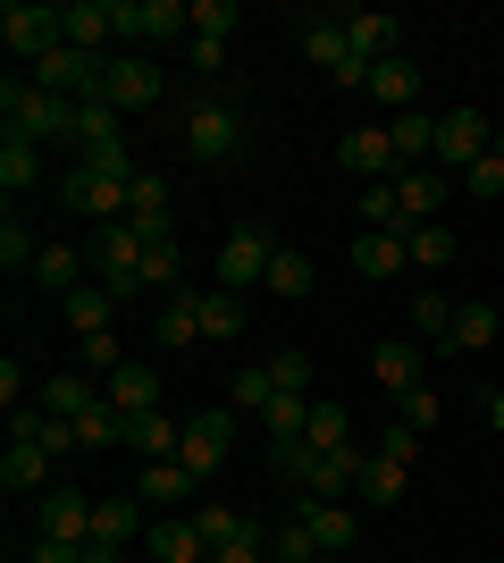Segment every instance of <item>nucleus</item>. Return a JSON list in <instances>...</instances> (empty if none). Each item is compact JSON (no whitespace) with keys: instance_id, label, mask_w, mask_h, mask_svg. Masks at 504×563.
Instances as JSON below:
<instances>
[{"instance_id":"f257e3e1","label":"nucleus","mask_w":504,"mask_h":563,"mask_svg":"<svg viewBox=\"0 0 504 563\" xmlns=\"http://www.w3.org/2000/svg\"><path fill=\"white\" fill-rule=\"evenodd\" d=\"M0 126H9V135H25V143H68L76 152V101H59V93H43V85H34V76H0Z\"/></svg>"},{"instance_id":"f03ea898","label":"nucleus","mask_w":504,"mask_h":563,"mask_svg":"<svg viewBox=\"0 0 504 563\" xmlns=\"http://www.w3.org/2000/svg\"><path fill=\"white\" fill-rule=\"evenodd\" d=\"M144 244L152 228L144 219H119V228H93V244H85V261H93V278L119 295V303H135L144 295Z\"/></svg>"},{"instance_id":"7ed1b4c3","label":"nucleus","mask_w":504,"mask_h":563,"mask_svg":"<svg viewBox=\"0 0 504 563\" xmlns=\"http://www.w3.org/2000/svg\"><path fill=\"white\" fill-rule=\"evenodd\" d=\"M110 25H119V43H177L193 34V0H110Z\"/></svg>"},{"instance_id":"20e7f679","label":"nucleus","mask_w":504,"mask_h":563,"mask_svg":"<svg viewBox=\"0 0 504 563\" xmlns=\"http://www.w3.org/2000/svg\"><path fill=\"white\" fill-rule=\"evenodd\" d=\"M25 76H34L43 93H59V101H101V85H110V59H93V51L59 43L51 59H34Z\"/></svg>"},{"instance_id":"39448f33","label":"nucleus","mask_w":504,"mask_h":563,"mask_svg":"<svg viewBox=\"0 0 504 563\" xmlns=\"http://www.w3.org/2000/svg\"><path fill=\"white\" fill-rule=\"evenodd\" d=\"M0 34H9V59H18V68H34V59H51V51L68 43L59 9H43V0H9V9H0Z\"/></svg>"},{"instance_id":"423d86ee","label":"nucleus","mask_w":504,"mask_h":563,"mask_svg":"<svg viewBox=\"0 0 504 563\" xmlns=\"http://www.w3.org/2000/svg\"><path fill=\"white\" fill-rule=\"evenodd\" d=\"M186 152H193V161H236V152H244V118L236 110H227V101H193V110H186Z\"/></svg>"},{"instance_id":"0eeeda50","label":"nucleus","mask_w":504,"mask_h":563,"mask_svg":"<svg viewBox=\"0 0 504 563\" xmlns=\"http://www.w3.org/2000/svg\"><path fill=\"white\" fill-rule=\"evenodd\" d=\"M168 85H160V59H152V51H110V85H101V101H110V110H152V101H160Z\"/></svg>"},{"instance_id":"6e6552de","label":"nucleus","mask_w":504,"mask_h":563,"mask_svg":"<svg viewBox=\"0 0 504 563\" xmlns=\"http://www.w3.org/2000/svg\"><path fill=\"white\" fill-rule=\"evenodd\" d=\"M269 228H227V244H219V286L227 295H253V286L269 278Z\"/></svg>"},{"instance_id":"1a4fd4ad","label":"nucleus","mask_w":504,"mask_h":563,"mask_svg":"<svg viewBox=\"0 0 504 563\" xmlns=\"http://www.w3.org/2000/svg\"><path fill=\"white\" fill-rule=\"evenodd\" d=\"M68 211H85L93 228H119L126 219V177H110V168H68Z\"/></svg>"},{"instance_id":"9d476101","label":"nucleus","mask_w":504,"mask_h":563,"mask_svg":"<svg viewBox=\"0 0 504 563\" xmlns=\"http://www.w3.org/2000/svg\"><path fill=\"white\" fill-rule=\"evenodd\" d=\"M345 43H354V59H370V68H379V59H404V18H395V9H354V18H345Z\"/></svg>"},{"instance_id":"9b49d317","label":"nucleus","mask_w":504,"mask_h":563,"mask_svg":"<svg viewBox=\"0 0 504 563\" xmlns=\"http://www.w3.org/2000/svg\"><path fill=\"white\" fill-rule=\"evenodd\" d=\"M488 152H496V143H488V118L480 110H446V118H437V161H455L462 177H471Z\"/></svg>"},{"instance_id":"f8f14e48","label":"nucleus","mask_w":504,"mask_h":563,"mask_svg":"<svg viewBox=\"0 0 504 563\" xmlns=\"http://www.w3.org/2000/svg\"><path fill=\"white\" fill-rule=\"evenodd\" d=\"M336 161L354 168V177H370V186H395V177H404V161H395V143H387V126H354Z\"/></svg>"},{"instance_id":"ddd939ff","label":"nucleus","mask_w":504,"mask_h":563,"mask_svg":"<svg viewBox=\"0 0 504 563\" xmlns=\"http://www.w3.org/2000/svg\"><path fill=\"white\" fill-rule=\"evenodd\" d=\"M93 505H101V496H85V488H51L43 496V539L93 547Z\"/></svg>"},{"instance_id":"4468645a","label":"nucleus","mask_w":504,"mask_h":563,"mask_svg":"<svg viewBox=\"0 0 504 563\" xmlns=\"http://www.w3.org/2000/svg\"><path fill=\"white\" fill-rule=\"evenodd\" d=\"M177 463H186L193 479H211V471L227 463V412H193V421H186V446H177Z\"/></svg>"},{"instance_id":"2eb2a0df","label":"nucleus","mask_w":504,"mask_h":563,"mask_svg":"<svg viewBox=\"0 0 504 563\" xmlns=\"http://www.w3.org/2000/svg\"><path fill=\"white\" fill-rule=\"evenodd\" d=\"M51 463H59V454H51V446H34V438H18V446L0 454V488H9V496H51Z\"/></svg>"},{"instance_id":"dca6fc26","label":"nucleus","mask_w":504,"mask_h":563,"mask_svg":"<svg viewBox=\"0 0 504 563\" xmlns=\"http://www.w3.org/2000/svg\"><path fill=\"white\" fill-rule=\"evenodd\" d=\"M354 269H361L370 286H379V278H404V269H412L404 235H395V228H361V235H354Z\"/></svg>"},{"instance_id":"f3484780","label":"nucleus","mask_w":504,"mask_h":563,"mask_svg":"<svg viewBox=\"0 0 504 563\" xmlns=\"http://www.w3.org/2000/svg\"><path fill=\"white\" fill-rule=\"evenodd\" d=\"M101 396L119 404V421H135V412H160V371H152V362H119Z\"/></svg>"},{"instance_id":"a211bd4d","label":"nucleus","mask_w":504,"mask_h":563,"mask_svg":"<svg viewBox=\"0 0 504 563\" xmlns=\"http://www.w3.org/2000/svg\"><path fill=\"white\" fill-rule=\"evenodd\" d=\"M152 336H160L168 353H186L193 336H202V295H186V286L160 295V303H152Z\"/></svg>"},{"instance_id":"6ab92c4d","label":"nucleus","mask_w":504,"mask_h":563,"mask_svg":"<svg viewBox=\"0 0 504 563\" xmlns=\"http://www.w3.org/2000/svg\"><path fill=\"white\" fill-rule=\"evenodd\" d=\"M59 25H68V43H76V51H93V59H110V43H119L110 0H68V9H59Z\"/></svg>"},{"instance_id":"aec40b11","label":"nucleus","mask_w":504,"mask_h":563,"mask_svg":"<svg viewBox=\"0 0 504 563\" xmlns=\"http://www.w3.org/2000/svg\"><path fill=\"white\" fill-rule=\"evenodd\" d=\"M387 143H395V161H404V168H429L437 161V118L395 110V118H387Z\"/></svg>"},{"instance_id":"412c9836","label":"nucleus","mask_w":504,"mask_h":563,"mask_svg":"<svg viewBox=\"0 0 504 563\" xmlns=\"http://www.w3.org/2000/svg\"><path fill=\"white\" fill-rule=\"evenodd\" d=\"M25 278L43 286V295H59V303H68L76 286H85V253H76V244H43V253H34V269H25Z\"/></svg>"},{"instance_id":"4be33fe9","label":"nucleus","mask_w":504,"mask_h":563,"mask_svg":"<svg viewBox=\"0 0 504 563\" xmlns=\"http://www.w3.org/2000/svg\"><path fill=\"white\" fill-rule=\"evenodd\" d=\"M126 446L144 454V463H177V446H186V421H168V412H135V421H126Z\"/></svg>"},{"instance_id":"5701e85b","label":"nucleus","mask_w":504,"mask_h":563,"mask_svg":"<svg viewBox=\"0 0 504 563\" xmlns=\"http://www.w3.org/2000/svg\"><path fill=\"white\" fill-rule=\"evenodd\" d=\"M370 371H379L387 396H412V387H421V345H412V336H387V345L370 353Z\"/></svg>"},{"instance_id":"b1692460","label":"nucleus","mask_w":504,"mask_h":563,"mask_svg":"<svg viewBox=\"0 0 504 563\" xmlns=\"http://www.w3.org/2000/svg\"><path fill=\"white\" fill-rule=\"evenodd\" d=\"M496 329H504V303H488V295H480V303H455V336H446V345H455V353H488V345H496Z\"/></svg>"},{"instance_id":"393cba45","label":"nucleus","mask_w":504,"mask_h":563,"mask_svg":"<svg viewBox=\"0 0 504 563\" xmlns=\"http://www.w3.org/2000/svg\"><path fill=\"white\" fill-rule=\"evenodd\" d=\"M370 101H387V110H421V68H412V59H379V68H370Z\"/></svg>"},{"instance_id":"a878e982","label":"nucleus","mask_w":504,"mask_h":563,"mask_svg":"<svg viewBox=\"0 0 504 563\" xmlns=\"http://www.w3.org/2000/svg\"><path fill=\"white\" fill-rule=\"evenodd\" d=\"M395 202H404V228L412 219H437L446 211V177H437V168H404V177H395Z\"/></svg>"},{"instance_id":"bb28decb","label":"nucleus","mask_w":504,"mask_h":563,"mask_svg":"<svg viewBox=\"0 0 504 563\" xmlns=\"http://www.w3.org/2000/svg\"><path fill=\"white\" fill-rule=\"evenodd\" d=\"M269 563H320V530L303 514V496H294V514L278 521V539H269Z\"/></svg>"},{"instance_id":"cd10ccee","label":"nucleus","mask_w":504,"mask_h":563,"mask_svg":"<svg viewBox=\"0 0 504 563\" xmlns=\"http://www.w3.org/2000/svg\"><path fill=\"white\" fill-rule=\"evenodd\" d=\"M152 563H211V547H202V530L186 521H152Z\"/></svg>"},{"instance_id":"c85d7f7f","label":"nucleus","mask_w":504,"mask_h":563,"mask_svg":"<svg viewBox=\"0 0 504 563\" xmlns=\"http://www.w3.org/2000/svg\"><path fill=\"white\" fill-rule=\"evenodd\" d=\"M43 177V143H25V135H0V194L18 202L25 186Z\"/></svg>"},{"instance_id":"c756f323","label":"nucleus","mask_w":504,"mask_h":563,"mask_svg":"<svg viewBox=\"0 0 504 563\" xmlns=\"http://www.w3.org/2000/svg\"><path fill=\"white\" fill-rule=\"evenodd\" d=\"M345 488H361V446H345V454H320V463H312V488H303V496L336 505Z\"/></svg>"},{"instance_id":"7c9ffc66","label":"nucleus","mask_w":504,"mask_h":563,"mask_svg":"<svg viewBox=\"0 0 504 563\" xmlns=\"http://www.w3.org/2000/svg\"><path fill=\"white\" fill-rule=\"evenodd\" d=\"M93 378H76V371H59V378H43V412L51 421H85V412H93Z\"/></svg>"},{"instance_id":"2f4dec72","label":"nucleus","mask_w":504,"mask_h":563,"mask_svg":"<svg viewBox=\"0 0 504 563\" xmlns=\"http://www.w3.org/2000/svg\"><path fill=\"white\" fill-rule=\"evenodd\" d=\"M404 253H412V269H446L462 244H455V228H437V219H412V228H404Z\"/></svg>"},{"instance_id":"473e14b6","label":"nucleus","mask_w":504,"mask_h":563,"mask_svg":"<svg viewBox=\"0 0 504 563\" xmlns=\"http://www.w3.org/2000/svg\"><path fill=\"white\" fill-rule=\"evenodd\" d=\"M177 278H186V253H177V235H152V244H144V295L160 303V295H177Z\"/></svg>"},{"instance_id":"72a5a7b5","label":"nucleus","mask_w":504,"mask_h":563,"mask_svg":"<svg viewBox=\"0 0 504 563\" xmlns=\"http://www.w3.org/2000/svg\"><path fill=\"white\" fill-rule=\"evenodd\" d=\"M303 59H312V68H345V59H354V43H345V18H312L303 25Z\"/></svg>"},{"instance_id":"f704fd0d","label":"nucleus","mask_w":504,"mask_h":563,"mask_svg":"<svg viewBox=\"0 0 504 563\" xmlns=\"http://www.w3.org/2000/svg\"><path fill=\"white\" fill-rule=\"evenodd\" d=\"M126 219H144L152 235H168V177L160 168H144V177L126 186Z\"/></svg>"},{"instance_id":"c9c22d12","label":"nucleus","mask_w":504,"mask_h":563,"mask_svg":"<svg viewBox=\"0 0 504 563\" xmlns=\"http://www.w3.org/2000/svg\"><path fill=\"white\" fill-rule=\"evenodd\" d=\"M110 143H126L119 110H110V101H76V161H85V152H110Z\"/></svg>"},{"instance_id":"e433bc0d","label":"nucleus","mask_w":504,"mask_h":563,"mask_svg":"<svg viewBox=\"0 0 504 563\" xmlns=\"http://www.w3.org/2000/svg\"><path fill=\"white\" fill-rule=\"evenodd\" d=\"M59 311H68V329H76V336H101V329H110V311H119V295H110V286H76Z\"/></svg>"},{"instance_id":"4c0bfd02","label":"nucleus","mask_w":504,"mask_h":563,"mask_svg":"<svg viewBox=\"0 0 504 563\" xmlns=\"http://www.w3.org/2000/svg\"><path fill=\"white\" fill-rule=\"evenodd\" d=\"M312 463H320V446H312V438H269V471H278V479H287L294 496L312 488Z\"/></svg>"},{"instance_id":"58836bf2","label":"nucleus","mask_w":504,"mask_h":563,"mask_svg":"<svg viewBox=\"0 0 504 563\" xmlns=\"http://www.w3.org/2000/svg\"><path fill=\"white\" fill-rule=\"evenodd\" d=\"M144 530V505H126V496H101L93 505V547H126Z\"/></svg>"},{"instance_id":"ea45409f","label":"nucleus","mask_w":504,"mask_h":563,"mask_svg":"<svg viewBox=\"0 0 504 563\" xmlns=\"http://www.w3.org/2000/svg\"><path fill=\"white\" fill-rule=\"evenodd\" d=\"M193 530H202V547H244V539H261V530H253V521L244 514H227V505H193Z\"/></svg>"},{"instance_id":"a19ab883","label":"nucleus","mask_w":504,"mask_h":563,"mask_svg":"<svg viewBox=\"0 0 504 563\" xmlns=\"http://www.w3.org/2000/svg\"><path fill=\"white\" fill-rule=\"evenodd\" d=\"M261 295H312V261L294 253V244H278V253H269V278H261Z\"/></svg>"},{"instance_id":"79ce46f5","label":"nucleus","mask_w":504,"mask_h":563,"mask_svg":"<svg viewBox=\"0 0 504 563\" xmlns=\"http://www.w3.org/2000/svg\"><path fill=\"white\" fill-rule=\"evenodd\" d=\"M303 514H312V530H320V555H354V514H345V505L303 496Z\"/></svg>"},{"instance_id":"37998d69","label":"nucleus","mask_w":504,"mask_h":563,"mask_svg":"<svg viewBox=\"0 0 504 563\" xmlns=\"http://www.w3.org/2000/svg\"><path fill=\"white\" fill-rule=\"evenodd\" d=\"M9 421H18V438H34V446H51V454L85 446V438H76V421H51L43 404H34V412H9Z\"/></svg>"},{"instance_id":"c03bdc74","label":"nucleus","mask_w":504,"mask_h":563,"mask_svg":"<svg viewBox=\"0 0 504 563\" xmlns=\"http://www.w3.org/2000/svg\"><path fill=\"white\" fill-rule=\"evenodd\" d=\"M202 336H219V345H227V336H244V295L211 286V295H202Z\"/></svg>"},{"instance_id":"a18cd8bd","label":"nucleus","mask_w":504,"mask_h":563,"mask_svg":"<svg viewBox=\"0 0 504 563\" xmlns=\"http://www.w3.org/2000/svg\"><path fill=\"white\" fill-rule=\"evenodd\" d=\"M193 488H202V479H193L186 463H144V496L152 505H186Z\"/></svg>"},{"instance_id":"49530a36","label":"nucleus","mask_w":504,"mask_h":563,"mask_svg":"<svg viewBox=\"0 0 504 563\" xmlns=\"http://www.w3.org/2000/svg\"><path fill=\"white\" fill-rule=\"evenodd\" d=\"M361 496H370V505H404V463H387V454H361Z\"/></svg>"},{"instance_id":"de8ad7c7","label":"nucleus","mask_w":504,"mask_h":563,"mask_svg":"<svg viewBox=\"0 0 504 563\" xmlns=\"http://www.w3.org/2000/svg\"><path fill=\"white\" fill-rule=\"evenodd\" d=\"M261 429H269V438H303V429H312V396H269Z\"/></svg>"},{"instance_id":"09e8293b","label":"nucleus","mask_w":504,"mask_h":563,"mask_svg":"<svg viewBox=\"0 0 504 563\" xmlns=\"http://www.w3.org/2000/svg\"><path fill=\"white\" fill-rule=\"evenodd\" d=\"M303 438H312L320 454H345V446H354V421H345L336 404H312V429H303Z\"/></svg>"},{"instance_id":"8fccbe9b","label":"nucleus","mask_w":504,"mask_h":563,"mask_svg":"<svg viewBox=\"0 0 504 563\" xmlns=\"http://www.w3.org/2000/svg\"><path fill=\"white\" fill-rule=\"evenodd\" d=\"M269 396H278V378H269V362H253V371H236V412H253L261 421Z\"/></svg>"},{"instance_id":"3c124183","label":"nucleus","mask_w":504,"mask_h":563,"mask_svg":"<svg viewBox=\"0 0 504 563\" xmlns=\"http://www.w3.org/2000/svg\"><path fill=\"white\" fill-rule=\"evenodd\" d=\"M34 253H43V244H34V228H18V211H9V228H0V269L18 278V269H34Z\"/></svg>"},{"instance_id":"603ef678","label":"nucleus","mask_w":504,"mask_h":563,"mask_svg":"<svg viewBox=\"0 0 504 563\" xmlns=\"http://www.w3.org/2000/svg\"><path fill=\"white\" fill-rule=\"evenodd\" d=\"M412 329L446 345V336H455V303H446V295H412Z\"/></svg>"},{"instance_id":"864d4df0","label":"nucleus","mask_w":504,"mask_h":563,"mask_svg":"<svg viewBox=\"0 0 504 563\" xmlns=\"http://www.w3.org/2000/svg\"><path fill=\"white\" fill-rule=\"evenodd\" d=\"M361 228H395V235H404V202H395V186H361Z\"/></svg>"},{"instance_id":"5fc2aeb1","label":"nucleus","mask_w":504,"mask_h":563,"mask_svg":"<svg viewBox=\"0 0 504 563\" xmlns=\"http://www.w3.org/2000/svg\"><path fill=\"white\" fill-rule=\"evenodd\" d=\"M269 378H278V396H312V353H278Z\"/></svg>"},{"instance_id":"6e6d98bb","label":"nucleus","mask_w":504,"mask_h":563,"mask_svg":"<svg viewBox=\"0 0 504 563\" xmlns=\"http://www.w3.org/2000/svg\"><path fill=\"white\" fill-rule=\"evenodd\" d=\"M395 412H404V429H437L446 404H437V387H412V396H395Z\"/></svg>"},{"instance_id":"4d7b16f0","label":"nucleus","mask_w":504,"mask_h":563,"mask_svg":"<svg viewBox=\"0 0 504 563\" xmlns=\"http://www.w3.org/2000/svg\"><path fill=\"white\" fill-rule=\"evenodd\" d=\"M227 25H236V0H193V34L227 43Z\"/></svg>"},{"instance_id":"13d9d810","label":"nucleus","mask_w":504,"mask_h":563,"mask_svg":"<svg viewBox=\"0 0 504 563\" xmlns=\"http://www.w3.org/2000/svg\"><path fill=\"white\" fill-rule=\"evenodd\" d=\"M379 454L412 471V454H421V429H404V421H395V429H379Z\"/></svg>"},{"instance_id":"bf43d9fd","label":"nucleus","mask_w":504,"mask_h":563,"mask_svg":"<svg viewBox=\"0 0 504 563\" xmlns=\"http://www.w3.org/2000/svg\"><path fill=\"white\" fill-rule=\"evenodd\" d=\"M462 186L480 194V202H496V194H504V152H488V161L471 168V177H462Z\"/></svg>"},{"instance_id":"052dcab7","label":"nucleus","mask_w":504,"mask_h":563,"mask_svg":"<svg viewBox=\"0 0 504 563\" xmlns=\"http://www.w3.org/2000/svg\"><path fill=\"white\" fill-rule=\"evenodd\" d=\"M119 362H126V353H119V336H110V329H101V336H85V371H101V378H110Z\"/></svg>"},{"instance_id":"680f3d73","label":"nucleus","mask_w":504,"mask_h":563,"mask_svg":"<svg viewBox=\"0 0 504 563\" xmlns=\"http://www.w3.org/2000/svg\"><path fill=\"white\" fill-rule=\"evenodd\" d=\"M25 563H85V547H68V539H34V547H25Z\"/></svg>"},{"instance_id":"e2e57ef3","label":"nucleus","mask_w":504,"mask_h":563,"mask_svg":"<svg viewBox=\"0 0 504 563\" xmlns=\"http://www.w3.org/2000/svg\"><path fill=\"white\" fill-rule=\"evenodd\" d=\"M211 563H269V555H261V539H244V547H219Z\"/></svg>"},{"instance_id":"0e129e2a","label":"nucleus","mask_w":504,"mask_h":563,"mask_svg":"<svg viewBox=\"0 0 504 563\" xmlns=\"http://www.w3.org/2000/svg\"><path fill=\"white\" fill-rule=\"evenodd\" d=\"M480 412H488V429L504 438V387H488V396H480Z\"/></svg>"},{"instance_id":"69168bd1","label":"nucleus","mask_w":504,"mask_h":563,"mask_svg":"<svg viewBox=\"0 0 504 563\" xmlns=\"http://www.w3.org/2000/svg\"><path fill=\"white\" fill-rule=\"evenodd\" d=\"M85 563H126V547H85Z\"/></svg>"},{"instance_id":"338daca9","label":"nucleus","mask_w":504,"mask_h":563,"mask_svg":"<svg viewBox=\"0 0 504 563\" xmlns=\"http://www.w3.org/2000/svg\"><path fill=\"white\" fill-rule=\"evenodd\" d=\"M320 563H345V555H320Z\"/></svg>"}]
</instances>
